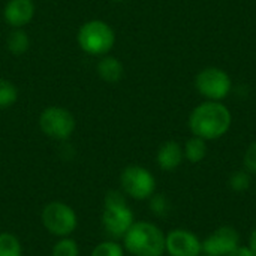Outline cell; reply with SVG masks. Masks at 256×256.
Returning <instances> with one entry per match:
<instances>
[{"label": "cell", "mask_w": 256, "mask_h": 256, "mask_svg": "<svg viewBox=\"0 0 256 256\" xmlns=\"http://www.w3.org/2000/svg\"><path fill=\"white\" fill-rule=\"evenodd\" d=\"M232 124V114L226 105L216 100H206L195 106L189 116V129L194 136L214 141L226 135Z\"/></svg>", "instance_id": "1"}, {"label": "cell", "mask_w": 256, "mask_h": 256, "mask_svg": "<svg viewBox=\"0 0 256 256\" xmlns=\"http://www.w3.org/2000/svg\"><path fill=\"white\" fill-rule=\"evenodd\" d=\"M124 250L132 256H162L165 254V232L148 220H135L122 238Z\"/></svg>", "instance_id": "2"}, {"label": "cell", "mask_w": 256, "mask_h": 256, "mask_svg": "<svg viewBox=\"0 0 256 256\" xmlns=\"http://www.w3.org/2000/svg\"><path fill=\"white\" fill-rule=\"evenodd\" d=\"M105 234L112 240H122L135 222V214L122 190H110L104 198L100 216Z\"/></svg>", "instance_id": "3"}, {"label": "cell", "mask_w": 256, "mask_h": 256, "mask_svg": "<svg viewBox=\"0 0 256 256\" xmlns=\"http://www.w3.org/2000/svg\"><path fill=\"white\" fill-rule=\"evenodd\" d=\"M76 40L84 52L90 56H106L116 44V33L106 21L90 20L80 27Z\"/></svg>", "instance_id": "4"}, {"label": "cell", "mask_w": 256, "mask_h": 256, "mask_svg": "<svg viewBox=\"0 0 256 256\" xmlns=\"http://www.w3.org/2000/svg\"><path fill=\"white\" fill-rule=\"evenodd\" d=\"M40 222L48 234L56 238L72 237L78 228L76 212L66 202L51 201L48 202L40 213Z\"/></svg>", "instance_id": "5"}, {"label": "cell", "mask_w": 256, "mask_h": 256, "mask_svg": "<svg viewBox=\"0 0 256 256\" xmlns=\"http://www.w3.org/2000/svg\"><path fill=\"white\" fill-rule=\"evenodd\" d=\"M122 192L135 201H147L156 192L154 176L141 165H129L120 174Z\"/></svg>", "instance_id": "6"}, {"label": "cell", "mask_w": 256, "mask_h": 256, "mask_svg": "<svg viewBox=\"0 0 256 256\" xmlns=\"http://www.w3.org/2000/svg\"><path fill=\"white\" fill-rule=\"evenodd\" d=\"M75 117L63 106H48L39 116V128L44 135L54 141H68L75 132Z\"/></svg>", "instance_id": "7"}, {"label": "cell", "mask_w": 256, "mask_h": 256, "mask_svg": "<svg viewBox=\"0 0 256 256\" xmlns=\"http://www.w3.org/2000/svg\"><path fill=\"white\" fill-rule=\"evenodd\" d=\"M195 88L207 100L222 102L232 90V80L226 70L216 66H208L196 74Z\"/></svg>", "instance_id": "8"}, {"label": "cell", "mask_w": 256, "mask_h": 256, "mask_svg": "<svg viewBox=\"0 0 256 256\" xmlns=\"http://www.w3.org/2000/svg\"><path fill=\"white\" fill-rule=\"evenodd\" d=\"M165 254L170 256H201L202 242L189 230H171L165 234Z\"/></svg>", "instance_id": "9"}, {"label": "cell", "mask_w": 256, "mask_h": 256, "mask_svg": "<svg viewBox=\"0 0 256 256\" xmlns=\"http://www.w3.org/2000/svg\"><path fill=\"white\" fill-rule=\"evenodd\" d=\"M240 232L230 225L219 226L202 242V254L210 256H228L240 246Z\"/></svg>", "instance_id": "10"}, {"label": "cell", "mask_w": 256, "mask_h": 256, "mask_svg": "<svg viewBox=\"0 0 256 256\" xmlns=\"http://www.w3.org/2000/svg\"><path fill=\"white\" fill-rule=\"evenodd\" d=\"M36 12L33 0H9L4 6L3 16L4 21L14 28H22L27 26Z\"/></svg>", "instance_id": "11"}, {"label": "cell", "mask_w": 256, "mask_h": 256, "mask_svg": "<svg viewBox=\"0 0 256 256\" xmlns=\"http://www.w3.org/2000/svg\"><path fill=\"white\" fill-rule=\"evenodd\" d=\"M183 160H184V152L177 141L164 142L156 154L158 166L162 171H174L183 164Z\"/></svg>", "instance_id": "12"}, {"label": "cell", "mask_w": 256, "mask_h": 256, "mask_svg": "<svg viewBox=\"0 0 256 256\" xmlns=\"http://www.w3.org/2000/svg\"><path fill=\"white\" fill-rule=\"evenodd\" d=\"M98 75L105 81V82H110V84H116L118 82L123 75H124V66L123 63L114 57V56H102V58L99 60L98 66Z\"/></svg>", "instance_id": "13"}, {"label": "cell", "mask_w": 256, "mask_h": 256, "mask_svg": "<svg viewBox=\"0 0 256 256\" xmlns=\"http://www.w3.org/2000/svg\"><path fill=\"white\" fill-rule=\"evenodd\" d=\"M183 152H184V159H188L190 164H200L207 158L208 146L206 140L192 135V138L186 141Z\"/></svg>", "instance_id": "14"}, {"label": "cell", "mask_w": 256, "mask_h": 256, "mask_svg": "<svg viewBox=\"0 0 256 256\" xmlns=\"http://www.w3.org/2000/svg\"><path fill=\"white\" fill-rule=\"evenodd\" d=\"M6 45H8V50H9L12 54L21 56V54L27 52L28 48H30L28 34H27L22 28H14V30L8 34Z\"/></svg>", "instance_id": "15"}, {"label": "cell", "mask_w": 256, "mask_h": 256, "mask_svg": "<svg viewBox=\"0 0 256 256\" xmlns=\"http://www.w3.org/2000/svg\"><path fill=\"white\" fill-rule=\"evenodd\" d=\"M0 256H22V244L12 232H0Z\"/></svg>", "instance_id": "16"}, {"label": "cell", "mask_w": 256, "mask_h": 256, "mask_svg": "<svg viewBox=\"0 0 256 256\" xmlns=\"http://www.w3.org/2000/svg\"><path fill=\"white\" fill-rule=\"evenodd\" d=\"M126 250L123 248L122 243H118V240H104L100 243H98L93 249L90 256H124Z\"/></svg>", "instance_id": "17"}, {"label": "cell", "mask_w": 256, "mask_h": 256, "mask_svg": "<svg viewBox=\"0 0 256 256\" xmlns=\"http://www.w3.org/2000/svg\"><path fill=\"white\" fill-rule=\"evenodd\" d=\"M18 99V90L15 84L6 78H0V110L12 106Z\"/></svg>", "instance_id": "18"}, {"label": "cell", "mask_w": 256, "mask_h": 256, "mask_svg": "<svg viewBox=\"0 0 256 256\" xmlns=\"http://www.w3.org/2000/svg\"><path fill=\"white\" fill-rule=\"evenodd\" d=\"M51 256H80V246L72 237L57 238L51 249Z\"/></svg>", "instance_id": "19"}, {"label": "cell", "mask_w": 256, "mask_h": 256, "mask_svg": "<svg viewBox=\"0 0 256 256\" xmlns=\"http://www.w3.org/2000/svg\"><path fill=\"white\" fill-rule=\"evenodd\" d=\"M228 184L231 188V190L234 192H246L250 189L252 186V176L250 172H248L246 170H238V171H234L231 176H230V180H228Z\"/></svg>", "instance_id": "20"}, {"label": "cell", "mask_w": 256, "mask_h": 256, "mask_svg": "<svg viewBox=\"0 0 256 256\" xmlns=\"http://www.w3.org/2000/svg\"><path fill=\"white\" fill-rule=\"evenodd\" d=\"M148 208L156 218H165L170 213V201L164 194H153L148 198Z\"/></svg>", "instance_id": "21"}, {"label": "cell", "mask_w": 256, "mask_h": 256, "mask_svg": "<svg viewBox=\"0 0 256 256\" xmlns=\"http://www.w3.org/2000/svg\"><path fill=\"white\" fill-rule=\"evenodd\" d=\"M243 165L248 172L256 174V141L246 148V153L243 158Z\"/></svg>", "instance_id": "22"}, {"label": "cell", "mask_w": 256, "mask_h": 256, "mask_svg": "<svg viewBox=\"0 0 256 256\" xmlns=\"http://www.w3.org/2000/svg\"><path fill=\"white\" fill-rule=\"evenodd\" d=\"M228 256H254V254H252V250L249 249V246L240 244L237 249H234Z\"/></svg>", "instance_id": "23"}, {"label": "cell", "mask_w": 256, "mask_h": 256, "mask_svg": "<svg viewBox=\"0 0 256 256\" xmlns=\"http://www.w3.org/2000/svg\"><path fill=\"white\" fill-rule=\"evenodd\" d=\"M249 249L252 250V254L254 256H256V228H254V231L250 232V236H249Z\"/></svg>", "instance_id": "24"}, {"label": "cell", "mask_w": 256, "mask_h": 256, "mask_svg": "<svg viewBox=\"0 0 256 256\" xmlns=\"http://www.w3.org/2000/svg\"><path fill=\"white\" fill-rule=\"evenodd\" d=\"M112 2H124V0H112Z\"/></svg>", "instance_id": "25"}, {"label": "cell", "mask_w": 256, "mask_h": 256, "mask_svg": "<svg viewBox=\"0 0 256 256\" xmlns=\"http://www.w3.org/2000/svg\"><path fill=\"white\" fill-rule=\"evenodd\" d=\"M201 256H210V255H204V254H202V255H201Z\"/></svg>", "instance_id": "26"}]
</instances>
